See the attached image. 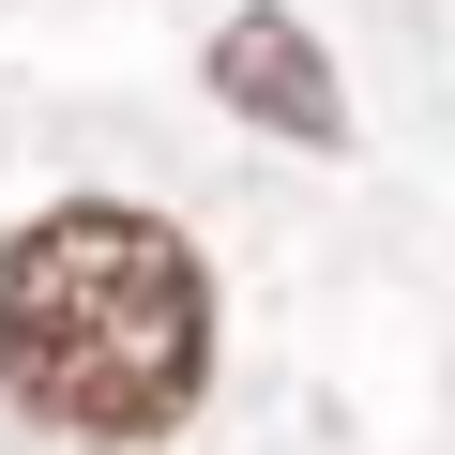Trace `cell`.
I'll return each mask as SVG.
<instances>
[{
    "label": "cell",
    "instance_id": "cell-1",
    "mask_svg": "<svg viewBox=\"0 0 455 455\" xmlns=\"http://www.w3.org/2000/svg\"><path fill=\"white\" fill-rule=\"evenodd\" d=\"M0 395L46 440H182L212 395V259L137 197H46L0 243Z\"/></svg>",
    "mask_w": 455,
    "mask_h": 455
},
{
    "label": "cell",
    "instance_id": "cell-2",
    "mask_svg": "<svg viewBox=\"0 0 455 455\" xmlns=\"http://www.w3.org/2000/svg\"><path fill=\"white\" fill-rule=\"evenodd\" d=\"M197 76H212L228 122H259V137H289V152H349V92H334V61H319V31L289 16V0H243Z\"/></svg>",
    "mask_w": 455,
    "mask_h": 455
}]
</instances>
